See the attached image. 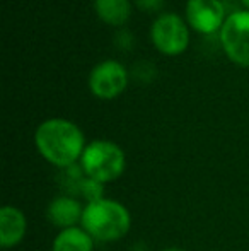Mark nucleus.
Returning <instances> with one entry per match:
<instances>
[{"mask_svg":"<svg viewBox=\"0 0 249 251\" xmlns=\"http://www.w3.org/2000/svg\"><path fill=\"white\" fill-rule=\"evenodd\" d=\"M135 2L143 12H157L164 5V0H135Z\"/></svg>","mask_w":249,"mask_h":251,"instance_id":"12","label":"nucleus"},{"mask_svg":"<svg viewBox=\"0 0 249 251\" xmlns=\"http://www.w3.org/2000/svg\"><path fill=\"white\" fill-rule=\"evenodd\" d=\"M80 224L92 236L94 241L113 243L128 234L132 215L121 201L99 199L86 205Z\"/></svg>","mask_w":249,"mask_h":251,"instance_id":"2","label":"nucleus"},{"mask_svg":"<svg viewBox=\"0 0 249 251\" xmlns=\"http://www.w3.org/2000/svg\"><path fill=\"white\" fill-rule=\"evenodd\" d=\"M94 250V238L82 227L62 229L53 239L51 251H92Z\"/></svg>","mask_w":249,"mask_h":251,"instance_id":"10","label":"nucleus"},{"mask_svg":"<svg viewBox=\"0 0 249 251\" xmlns=\"http://www.w3.org/2000/svg\"><path fill=\"white\" fill-rule=\"evenodd\" d=\"M84 208H86V205H82V201L77 200L75 197L60 195L50 201L46 208V215L48 221L53 226L60 229H68L75 227L77 224L82 222Z\"/></svg>","mask_w":249,"mask_h":251,"instance_id":"9","label":"nucleus"},{"mask_svg":"<svg viewBox=\"0 0 249 251\" xmlns=\"http://www.w3.org/2000/svg\"><path fill=\"white\" fill-rule=\"evenodd\" d=\"M128 86V72L118 60L97 63L89 75V89L99 100H113Z\"/></svg>","mask_w":249,"mask_h":251,"instance_id":"6","label":"nucleus"},{"mask_svg":"<svg viewBox=\"0 0 249 251\" xmlns=\"http://www.w3.org/2000/svg\"><path fill=\"white\" fill-rule=\"evenodd\" d=\"M162 251H184L183 248H178V246H171V248H166V250H162Z\"/></svg>","mask_w":249,"mask_h":251,"instance_id":"13","label":"nucleus"},{"mask_svg":"<svg viewBox=\"0 0 249 251\" xmlns=\"http://www.w3.org/2000/svg\"><path fill=\"white\" fill-rule=\"evenodd\" d=\"M79 162L84 176L106 185L116 181L125 173L126 155L118 144L99 139L87 144Z\"/></svg>","mask_w":249,"mask_h":251,"instance_id":"3","label":"nucleus"},{"mask_svg":"<svg viewBox=\"0 0 249 251\" xmlns=\"http://www.w3.org/2000/svg\"><path fill=\"white\" fill-rule=\"evenodd\" d=\"M150 40L162 55H181L189 45L188 24L178 14H160L150 27Z\"/></svg>","mask_w":249,"mask_h":251,"instance_id":"4","label":"nucleus"},{"mask_svg":"<svg viewBox=\"0 0 249 251\" xmlns=\"http://www.w3.org/2000/svg\"><path fill=\"white\" fill-rule=\"evenodd\" d=\"M241 2H243V3H244V5H246V7H248V9H249V0H241Z\"/></svg>","mask_w":249,"mask_h":251,"instance_id":"14","label":"nucleus"},{"mask_svg":"<svg viewBox=\"0 0 249 251\" xmlns=\"http://www.w3.org/2000/svg\"><path fill=\"white\" fill-rule=\"evenodd\" d=\"M220 45L230 62L249 67V10H237L227 17L220 29Z\"/></svg>","mask_w":249,"mask_h":251,"instance_id":"5","label":"nucleus"},{"mask_svg":"<svg viewBox=\"0 0 249 251\" xmlns=\"http://www.w3.org/2000/svg\"><path fill=\"white\" fill-rule=\"evenodd\" d=\"M94 10L103 23L110 26H123L130 19L132 3L130 0H94Z\"/></svg>","mask_w":249,"mask_h":251,"instance_id":"11","label":"nucleus"},{"mask_svg":"<svg viewBox=\"0 0 249 251\" xmlns=\"http://www.w3.org/2000/svg\"><path fill=\"white\" fill-rule=\"evenodd\" d=\"M226 7L220 0H188L186 21L195 31L212 34L226 23Z\"/></svg>","mask_w":249,"mask_h":251,"instance_id":"7","label":"nucleus"},{"mask_svg":"<svg viewBox=\"0 0 249 251\" xmlns=\"http://www.w3.org/2000/svg\"><path fill=\"white\" fill-rule=\"evenodd\" d=\"M27 231V219L21 208L3 205L0 208V246L9 250L24 239Z\"/></svg>","mask_w":249,"mask_h":251,"instance_id":"8","label":"nucleus"},{"mask_svg":"<svg viewBox=\"0 0 249 251\" xmlns=\"http://www.w3.org/2000/svg\"><path fill=\"white\" fill-rule=\"evenodd\" d=\"M34 146L41 157L57 168L68 169L80 161L86 149V137L73 122L50 118L34 132Z\"/></svg>","mask_w":249,"mask_h":251,"instance_id":"1","label":"nucleus"}]
</instances>
